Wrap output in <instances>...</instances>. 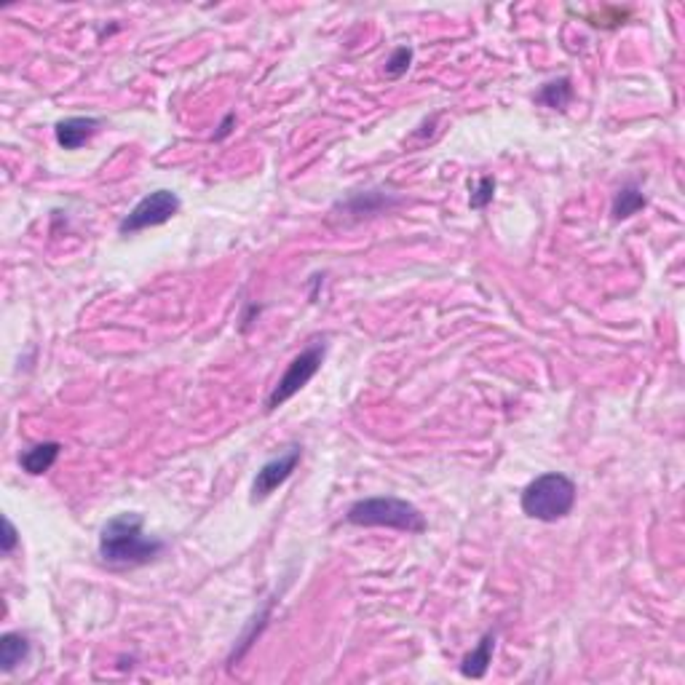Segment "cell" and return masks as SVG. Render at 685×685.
Wrapping results in <instances>:
<instances>
[{"label":"cell","mask_w":685,"mask_h":685,"mask_svg":"<svg viewBox=\"0 0 685 685\" xmlns=\"http://www.w3.org/2000/svg\"><path fill=\"white\" fill-rule=\"evenodd\" d=\"M412 65V49L410 46H399L393 49V54L385 62V76L388 78H402Z\"/></svg>","instance_id":"cell-14"},{"label":"cell","mask_w":685,"mask_h":685,"mask_svg":"<svg viewBox=\"0 0 685 685\" xmlns=\"http://www.w3.org/2000/svg\"><path fill=\"white\" fill-rule=\"evenodd\" d=\"M541 105L551 107V110H565L573 99V86H570V78H557V80H549L541 86L538 97H535Z\"/></svg>","instance_id":"cell-12"},{"label":"cell","mask_w":685,"mask_h":685,"mask_svg":"<svg viewBox=\"0 0 685 685\" xmlns=\"http://www.w3.org/2000/svg\"><path fill=\"white\" fill-rule=\"evenodd\" d=\"M388 196H383L378 190H370V193H356L351 201H346L343 204V209L348 212V215H356V218H362V215H378L381 209H388Z\"/></svg>","instance_id":"cell-13"},{"label":"cell","mask_w":685,"mask_h":685,"mask_svg":"<svg viewBox=\"0 0 685 685\" xmlns=\"http://www.w3.org/2000/svg\"><path fill=\"white\" fill-rule=\"evenodd\" d=\"M60 450H62L60 442H41V445L27 448V450L19 456V463H22V468H24L27 474L41 477V474H46V471L57 463Z\"/></svg>","instance_id":"cell-9"},{"label":"cell","mask_w":685,"mask_h":685,"mask_svg":"<svg viewBox=\"0 0 685 685\" xmlns=\"http://www.w3.org/2000/svg\"><path fill=\"white\" fill-rule=\"evenodd\" d=\"M643 207H645V196H643V190H640L634 182H626V185H621V188H618V193L613 196L610 215H613V220L618 223V220H629V218H632V215H637Z\"/></svg>","instance_id":"cell-10"},{"label":"cell","mask_w":685,"mask_h":685,"mask_svg":"<svg viewBox=\"0 0 685 685\" xmlns=\"http://www.w3.org/2000/svg\"><path fill=\"white\" fill-rule=\"evenodd\" d=\"M301 458H303V448H301V445H292V448H287L284 453H279L276 458L265 460V463L260 466L255 482H252V495H249V501H252V504H260V501H265L276 487H282V485L292 477V471L298 468Z\"/></svg>","instance_id":"cell-6"},{"label":"cell","mask_w":685,"mask_h":685,"mask_svg":"<svg viewBox=\"0 0 685 685\" xmlns=\"http://www.w3.org/2000/svg\"><path fill=\"white\" fill-rule=\"evenodd\" d=\"M493 651H495V632H487V634L477 643V648H474L471 653L463 656V662H460V675H463V678H474V680L485 678V675H487V667L493 664Z\"/></svg>","instance_id":"cell-8"},{"label":"cell","mask_w":685,"mask_h":685,"mask_svg":"<svg viewBox=\"0 0 685 685\" xmlns=\"http://www.w3.org/2000/svg\"><path fill=\"white\" fill-rule=\"evenodd\" d=\"M16 546H19V535H16L14 523L5 517V520H3V554H5V557H11Z\"/></svg>","instance_id":"cell-16"},{"label":"cell","mask_w":685,"mask_h":685,"mask_svg":"<svg viewBox=\"0 0 685 685\" xmlns=\"http://www.w3.org/2000/svg\"><path fill=\"white\" fill-rule=\"evenodd\" d=\"M327 356V343L324 340H313L310 346H305L303 351L287 365L284 375L273 385V391L265 399V412L279 410L282 404H287L298 391H303L308 383L313 381V375L321 370V362Z\"/></svg>","instance_id":"cell-4"},{"label":"cell","mask_w":685,"mask_h":685,"mask_svg":"<svg viewBox=\"0 0 685 685\" xmlns=\"http://www.w3.org/2000/svg\"><path fill=\"white\" fill-rule=\"evenodd\" d=\"M30 656V640L19 632H5L0 637V670L11 672L16 664H22Z\"/></svg>","instance_id":"cell-11"},{"label":"cell","mask_w":685,"mask_h":685,"mask_svg":"<svg viewBox=\"0 0 685 685\" xmlns=\"http://www.w3.org/2000/svg\"><path fill=\"white\" fill-rule=\"evenodd\" d=\"M493 196H495V180H493L490 174H485V177L477 182V188H474L468 204H471V209H485V207L493 201Z\"/></svg>","instance_id":"cell-15"},{"label":"cell","mask_w":685,"mask_h":685,"mask_svg":"<svg viewBox=\"0 0 685 685\" xmlns=\"http://www.w3.org/2000/svg\"><path fill=\"white\" fill-rule=\"evenodd\" d=\"M102 126V118H94V116H73V118H65L54 126V137L60 143V148L65 151H78L80 145H86Z\"/></svg>","instance_id":"cell-7"},{"label":"cell","mask_w":685,"mask_h":685,"mask_svg":"<svg viewBox=\"0 0 685 685\" xmlns=\"http://www.w3.org/2000/svg\"><path fill=\"white\" fill-rule=\"evenodd\" d=\"M143 525L145 517L137 512H124L107 520L97 543L99 560L107 568H140L158 560L166 549V541L145 535Z\"/></svg>","instance_id":"cell-1"},{"label":"cell","mask_w":685,"mask_h":685,"mask_svg":"<svg viewBox=\"0 0 685 685\" xmlns=\"http://www.w3.org/2000/svg\"><path fill=\"white\" fill-rule=\"evenodd\" d=\"M180 207L182 204H180L177 193H171V190H153L121 220L118 233L121 236H134L140 230L163 226V223H169L180 212Z\"/></svg>","instance_id":"cell-5"},{"label":"cell","mask_w":685,"mask_h":685,"mask_svg":"<svg viewBox=\"0 0 685 685\" xmlns=\"http://www.w3.org/2000/svg\"><path fill=\"white\" fill-rule=\"evenodd\" d=\"M233 121H236V116H233V113H228V116H226V121L220 124V132L215 134V140H223V137H228L230 124H233Z\"/></svg>","instance_id":"cell-17"},{"label":"cell","mask_w":685,"mask_h":685,"mask_svg":"<svg viewBox=\"0 0 685 685\" xmlns=\"http://www.w3.org/2000/svg\"><path fill=\"white\" fill-rule=\"evenodd\" d=\"M576 482L560 471H549L535 477L533 482L523 490L520 506L523 514L538 520V523H557L565 520L576 506Z\"/></svg>","instance_id":"cell-3"},{"label":"cell","mask_w":685,"mask_h":685,"mask_svg":"<svg viewBox=\"0 0 685 685\" xmlns=\"http://www.w3.org/2000/svg\"><path fill=\"white\" fill-rule=\"evenodd\" d=\"M346 523L356 528H391V531L415 535L426 533L429 528L421 509L396 495H375V498H362L351 504L346 512Z\"/></svg>","instance_id":"cell-2"}]
</instances>
